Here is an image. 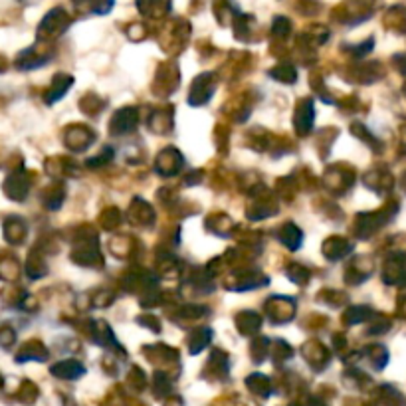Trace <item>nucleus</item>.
Returning <instances> with one entry per match:
<instances>
[{
    "instance_id": "f257e3e1",
    "label": "nucleus",
    "mask_w": 406,
    "mask_h": 406,
    "mask_svg": "<svg viewBox=\"0 0 406 406\" xmlns=\"http://www.w3.org/2000/svg\"><path fill=\"white\" fill-rule=\"evenodd\" d=\"M383 24L394 34L406 36V4H392L385 10Z\"/></svg>"
},
{
    "instance_id": "f03ea898",
    "label": "nucleus",
    "mask_w": 406,
    "mask_h": 406,
    "mask_svg": "<svg viewBox=\"0 0 406 406\" xmlns=\"http://www.w3.org/2000/svg\"><path fill=\"white\" fill-rule=\"evenodd\" d=\"M406 272V256L396 252L392 254L391 258L387 260V266H385V272H383V280L387 281L389 285H394V283H400L403 276Z\"/></svg>"
},
{
    "instance_id": "7ed1b4c3",
    "label": "nucleus",
    "mask_w": 406,
    "mask_h": 406,
    "mask_svg": "<svg viewBox=\"0 0 406 406\" xmlns=\"http://www.w3.org/2000/svg\"><path fill=\"white\" fill-rule=\"evenodd\" d=\"M68 26H70V16L65 14V10L63 8H54L42 20L40 32H44V34H58V32L65 30Z\"/></svg>"
},
{
    "instance_id": "20e7f679",
    "label": "nucleus",
    "mask_w": 406,
    "mask_h": 406,
    "mask_svg": "<svg viewBox=\"0 0 406 406\" xmlns=\"http://www.w3.org/2000/svg\"><path fill=\"white\" fill-rule=\"evenodd\" d=\"M137 8L145 16H159L171 8V0H137Z\"/></svg>"
},
{
    "instance_id": "39448f33",
    "label": "nucleus",
    "mask_w": 406,
    "mask_h": 406,
    "mask_svg": "<svg viewBox=\"0 0 406 406\" xmlns=\"http://www.w3.org/2000/svg\"><path fill=\"white\" fill-rule=\"evenodd\" d=\"M373 361H375V369H385L387 367V361H389V351L383 347V345H375L373 349Z\"/></svg>"
},
{
    "instance_id": "423d86ee",
    "label": "nucleus",
    "mask_w": 406,
    "mask_h": 406,
    "mask_svg": "<svg viewBox=\"0 0 406 406\" xmlns=\"http://www.w3.org/2000/svg\"><path fill=\"white\" fill-rule=\"evenodd\" d=\"M115 0H90V8L94 14H108L111 12Z\"/></svg>"
},
{
    "instance_id": "0eeeda50",
    "label": "nucleus",
    "mask_w": 406,
    "mask_h": 406,
    "mask_svg": "<svg viewBox=\"0 0 406 406\" xmlns=\"http://www.w3.org/2000/svg\"><path fill=\"white\" fill-rule=\"evenodd\" d=\"M290 20L287 18H283V16H278L276 20H274V32L276 34H281V36H285L287 32H290Z\"/></svg>"
},
{
    "instance_id": "6e6552de",
    "label": "nucleus",
    "mask_w": 406,
    "mask_h": 406,
    "mask_svg": "<svg viewBox=\"0 0 406 406\" xmlns=\"http://www.w3.org/2000/svg\"><path fill=\"white\" fill-rule=\"evenodd\" d=\"M14 341V333L10 331L8 327H2L0 329V343L2 345H10Z\"/></svg>"
},
{
    "instance_id": "1a4fd4ad",
    "label": "nucleus",
    "mask_w": 406,
    "mask_h": 406,
    "mask_svg": "<svg viewBox=\"0 0 406 406\" xmlns=\"http://www.w3.org/2000/svg\"><path fill=\"white\" fill-rule=\"evenodd\" d=\"M394 65L398 68V72L406 74V54H398V56H394Z\"/></svg>"
},
{
    "instance_id": "9d476101",
    "label": "nucleus",
    "mask_w": 406,
    "mask_h": 406,
    "mask_svg": "<svg viewBox=\"0 0 406 406\" xmlns=\"http://www.w3.org/2000/svg\"><path fill=\"white\" fill-rule=\"evenodd\" d=\"M400 187H403V190L406 192V171L403 172V179H400Z\"/></svg>"
},
{
    "instance_id": "9b49d317",
    "label": "nucleus",
    "mask_w": 406,
    "mask_h": 406,
    "mask_svg": "<svg viewBox=\"0 0 406 406\" xmlns=\"http://www.w3.org/2000/svg\"><path fill=\"white\" fill-rule=\"evenodd\" d=\"M400 312L406 315V297H405V301H403V305H400Z\"/></svg>"
},
{
    "instance_id": "f8f14e48",
    "label": "nucleus",
    "mask_w": 406,
    "mask_h": 406,
    "mask_svg": "<svg viewBox=\"0 0 406 406\" xmlns=\"http://www.w3.org/2000/svg\"><path fill=\"white\" fill-rule=\"evenodd\" d=\"M403 135H405V143H406V127H405V129H403Z\"/></svg>"
},
{
    "instance_id": "ddd939ff",
    "label": "nucleus",
    "mask_w": 406,
    "mask_h": 406,
    "mask_svg": "<svg viewBox=\"0 0 406 406\" xmlns=\"http://www.w3.org/2000/svg\"><path fill=\"white\" fill-rule=\"evenodd\" d=\"M18 2H26V0H18Z\"/></svg>"
}]
</instances>
